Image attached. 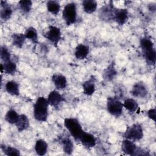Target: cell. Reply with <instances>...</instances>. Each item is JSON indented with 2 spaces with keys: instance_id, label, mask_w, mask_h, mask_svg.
I'll return each instance as SVG.
<instances>
[{
  "instance_id": "obj_1",
  "label": "cell",
  "mask_w": 156,
  "mask_h": 156,
  "mask_svg": "<svg viewBox=\"0 0 156 156\" xmlns=\"http://www.w3.org/2000/svg\"><path fill=\"white\" fill-rule=\"evenodd\" d=\"M49 103L46 98L40 96L37 98L34 105V117L40 122H45L48 117Z\"/></svg>"
},
{
  "instance_id": "obj_2",
  "label": "cell",
  "mask_w": 156,
  "mask_h": 156,
  "mask_svg": "<svg viewBox=\"0 0 156 156\" xmlns=\"http://www.w3.org/2000/svg\"><path fill=\"white\" fill-rule=\"evenodd\" d=\"M64 126L69 132L71 136L76 141H79L84 130L79 121L76 118H66L64 119Z\"/></svg>"
},
{
  "instance_id": "obj_3",
  "label": "cell",
  "mask_w": 156,
  "mask_h": 156,
  "mask_svg": "<svg viewBox=\"0 0 156 156\" xmlns=\"http://www.w3.org/2000/svg\"><path fill=\"white\" fill-rule=\"evenodd\" d=\"M143 129L142 126L139 123H135L127 127L122 136L125 139L130 140L132 141H138L143 137Z\"/></svg>"
},
{
  "instance_id": "obj_4",
  "label": "cell",
  "mask_w": 156,
  "mask_h": 156,
  "mask_svg": "<svg viewBox=\"0 0 156 156\" xmlns=\"http://www.w3.org/2000/svg\"><path fill=\"white\" fill-rule=\"evenodd\" d=\"M62 18L67 26H70L76 23L77 20V7L74 2H69L65 5L62 11Z\"/></svg>"
},
{
  "instance_id": "obj_5",
  "label": "cell",
  "mask_w": 156,
  "mask_h": 156,
  "mask_svg": "<svg viewBox=\"0 0 156 156\" xmlns=\"http://www.w3.org/2000/svg\"><path fill=\"white\" fill-rule=\"evenodd\" d=\"M123 103L116 97H109L107 101V110L112 116H120L123 111Z\"/></svg>"
},
{
  "instance_id": "obj_6",
  "label": "cell",
  "mask_w": 156,
  "mask_h": 156,
  "mask_svg": "<svg viewBox=\"0 0 156 156\" xmlns=\"http://www.w3.org/2000/svg\"><path fill=\"white\" fill-rule=\"evenodd\" d=\"M45 37L54 45L57 47V45L62 39V32L60 29L57 26L50 25L46 33Z\"/></svg>"
},
{
  "instance_id": "obj_7",
  "label": "cell",
  "mask_w": 156,
  "mask_h": 156,
  "mask_svg": "<svg viewBox=\"0 0 156 156\" xmlns=\"http://www.w3.org/2000/svg\"><path fill=\"white\" fill-rule=\"evenodd\" d=\"M131 94L135 98H144L147 96L148 90L147 86L143 82H136L130 90Z\"/></svg>"
},
{
  "instance_id": "obj_8",
  "label": "cell",
  "mask_w": 156,
  "mask_h": 156,
  "mask_svg": "<svg viewBox=\"0 0 156 156\" xmlns=\"http://www.w3.org/2000/svg\"><path fill=\"white\" fill-rule=\"evenodd\" d=\"M129 18V12L127 9H116L114 12L113 20L119 25L124 24Z\"/></svg>"
},
{
  "instance_id": "obj_9",
  "label": "cell",
  "mask_w": 156,
  "mask_h": 156,
  "mask_svg": "<svg viewBox=\"0 0 156 156\" xmlns=\"http://www.w3.org/2000/svg\"><path fill=\"white\" fill-rule=\"evenodd\" d=\"M115 7L113 4H107L102 7L99 10V16L102 20H113Z\"/></svg>"
},
{
  "instance_id": "obj_10",
  "label": "cell",
  "mask_w": 156,
  "mask_h": 156,
  "mask_svg": "<svg viewBox=\"0 0 156 156\" xmlns=\"http://www.w3.org/2000/svg\"><path fill=\"white\" fill-rule=\"evenodd\" d=\"M79 141L87 149L92 148L96 144V139L95 136L93 134L85 131H84L82 133L81 137L80 138Z\"/></svg>"
},
{
  "instance_id": "obj_11",
  "label": "cell",
  "mask_w": 156,
  "mask_h": 156,
  "mask_svg": "<svg viewBox=\"0 0 156 156\" xmlns=\"http://www.w3.org/2000/svg\"><path fill=\"white\" fill-rule=\"evenodd\" d=\"M46 99L49 104L54 107H57L63 101L62 95L55 90L51 91L49 93Z\"/></svg>"
},
{
  "instance_id": "obj_12",
  "label": "cell",
  "mask_w": 156,
  "mask_h": 156,
  "mask_svg": "<svg viewBox=\"0 0 156 156\" xmlns=\"http://www.w3.org/2000/svg\"><path fill=\"white\" fill-rule=\"evenodd\" d=\"M52 82L58 90L65 89L67 86V80L65 76L62 74H54L52 76Z\"/></svg>"
},
{
  "instance_id": "obj_13",
  "label": "cell",
  "mask_w": 156,
  "mask_h": 156,
  "mask_svg": "<svg viewBox=\"0 0 156 156\" xmlns=\"http://www.w3.org/2000/svg\"><path fill=\"white\" fill-rule=\"evenodd\" d=\"M0 5H1V10H0L1 19L4 21L9 20L12 15V13H13L12 9L11 8L10 5L7 3V2L5 1H1Z\"/></svg>"
},
{
  "instance_id": "obj_14",
  "label": "cell",
  "mask_w": 156,
  "mask_h": 156,
  "mask_svg": "<svg viewBox=\"0 0 156 156\" xmlns=\"http://www.w3.org/2000/svg\"><path fill=\"white\" fill-rule=\"evenodd\" d=\"M137 146L134 141H132L128 139H125L121 143V151L126 154L133 155L137 149Z\"/></svg>"
},
{
  "instance_id": "obj_15",
  "label": "cell",
  "mask_w": 156,
  "mask_h": 156,
  "mask_svg": "<svg viewBox=\"0 0 156 156\" xmlns=\"http://www.w3.org/2000/svg\"><path fill=\"white\" fill-rule=\"evenodd\" d=\"M64 152L68 155H71L74 150V144L72 140L67 136H62L59 138Z\"/></svg>"
},
{
  "instance_id": "obj_16",
  "label": "cell",
  "mask_w": 156,
  "mask_h": 156,
  "mask_svg": "<svg viewBox=\"0 0 156 156\" xmlns=\"http://www.w3.org/2000/svg\"><path fill=\"white\" fill-rule=\"evenodd\" d=\"M83 92L87 96H91L96 91L95 79L92 76L82 83Z\"/></svg>"
},
{
  "instance_id": "obj_17",
  "label": "cell",
  "mask_w": 156,
  "mask_h": 156,
  "mask_svg": "<svg viewBox=\"0 0 156 156\" xmlns=\"http://www.w3.org/2000/svg\"><path fill=\"white\" fill-rule=\"evenodd\" d=\"M90 52L89 47L85 44H79L75 48L74 55L77 59L83 60L87 58Z\"/></svg>"
},
{
  "instance_id": "obj_18",
  "label": "cell",
  "mask_w": 156,
  "mask_h": 156,
  "mask_svg": "<svg viewBox=\"0 0 156 156\" xmlns=\"http://www.w3.org/2000/svg\"><path fill=\"white\" fill-rule=\"evenodd\" d=\"M18 132H23L30 127V121L28 117L24 114L20 115L19 118L15 124Z\"/></svg>"
},
{
  "instance_id": "obj_19",
  "label": "cell",
  "mask_w": 156,
  "mask_h": 156,
  "mask_svg": "<svg viewBox=\"0 0 156 156\" xmlns=\"http://www.w3.org/2000/svg\"><path fill=\"white\" fill-rule=\"evenodd\" d=\"M5 91L10 95L18 96L20 95L19 84L15 80H9L5 85Z\"/></svg>"
},
{
  "instance_id": "obj_20",
  "label": "cell",
  "mask_w": 156,
  "mask_h": 156,
  "mask_svg": "<svg viewBox=\"0 0 156 156\" xmlns=\"http://www.w3.org/2000/svg\"><path fill=\"white\" fill-rule=\"evenodd\" d=\"M48 145L46 141L43 139H38L36 141L34 149L38 155H44L48 151Z\"/></svg>"
},
{
  "instance_id": "obj_21",
  "label": "cell",
  "mask_w": 156,
  "mask_h": 156,
  "mask_svg": "<svg viewBox=\"0 0 156 156\" xmlns=\"http://www.w3.org/2000/svg\"><path fill=\"white\" fill-rule=\"evenodd\" d=\"M82 5L85 13L91 14L96 10L98 3L94 0H84L82 2Z\"/></svg>"
},
{
  "instance_id": "obj_22",
  "label": "cell",
  "mask_w": 156,
  "mask_h": 156,
  "mask_svg": "<svg viewBox=\"0 0 156 156\" xmlns=\"http://www.w3.org/2000/svg\"><path fill=\"white\" fill-rule=\"evenodd\" d=\"M26 40L24 34L22 33H13L12 35V44L18 48H21Z\"/></svg>"
},
{
  "instance_id": "obj_23",
  "label": "cell",
  "mask_w": 156,
  "mask_h": 156,
  "mask_svg": "<svg viewBox=\"0 0 156 156\" xmlns=\"http://www.w3.org/2000/svg\"><path fill=\"white\" fill-rule=\"evenodd\" d=\"M123 107L130 113H135L138 111L139 105L138 102L133 98H127L125 99L123 103Z\"/></svg>"
},
{
  "instance_id": "obj_24",
  "label": "cell",
  "mask_w": 156,
  "mask_h": 156,
  "mask_svg": "<svg viewBox=\"0 0 156 156\" xmlns=\"http://www.w3.org/2000/svg\"><path fill=\"white\" fill-rule=\"evenodd\" d=\"M142 52L146 62L149 65L154 66L156 62V51L155 48H154L150 50Z\"/></svg>"
},
{
  "instance_id": "obj_25",
  "label": "cell",
  "mask_w": 156,
  "mask_h": 156,
  "mask_svg": "<svg viewBox=\"0 0 156 156\" xmlns=\"http://www.w3.org/2000/svg\"><path fill=\"white\" fill-rule=\"evenodd\" d=\"M25 37L26 39L30 40L32 43L36 44L38 43V35L36 29L34 27H28L25 32Z\"/></svg>"
},
{
  "instance_id": "obj_26",
  "label": "cell",
  "mask_w": 156,
  "mask_h": 156,
  "mask_svg": "<svg viewBox=\"0 0 156 156\" xmlns=\"http://www.w3.org/2000/svg\"><path fill=\"white\" fill-rule=\"evenodd\" d=\"M4 67V73L6 74L13 75L17 70V66L15 62L11 59L2 63Z\"/></svg>"
},
{
  "instance_id": "obj_27",
  "label": "cell",
  "mask_w": 156,
  "mask_h": 156,
  "mask_svg": "<svg viewBox=\"0 0 156 156\" xmlns=\"http://www.w3.org/2000/svg\"><path fill=\"white\" fill-rule=\"evenodd\" d=\"M19 116L20 115L16 110L14 109H10L7 112L4 116V119L9 124H15L19 118Z\"/></svg>"
},
{
  "instance_id": "obj_28",
  "label": "cell",
  "mask_w": 156,
  "mask_h": 156,
  "mask_svg": "<svg viewBox=\"0 0 156 156\" xmlns=\"http://www.w3.org/2000/svg\"><path fill=\"white\" fill-rule=\"evenodd\" d=\"M46 8L49 13L56 15L60 12V3L57 1H48L46 3Z\"/></svg>"
},
{
  "instance_id": "obj_29",
  "label": "cell",
  "mask_w": 156,
  "mask_h": 156,
  "mask_svg": "<svg viewBox=\"0 0 156 156\" xmlns=\"http://www.w3.org/2000/svg\"><path fill=\"white\" fill-rule=\"evenodd\" d=\"M117 74V71L113 63L110 64L104 71V77L105 79L110 81L112 80Z\"/></svg>"
},
{
  "instance_id": "obj_30",
  "label": "cell",
  "mask_w": 156,
  "mask_h": 156,
  "mask_svg": "<svg viewBox=\"0 0 156 156\" xmlns=\"http://www.w3.org/2000/svg\"><path fill=\"white\" fill-rule=\"evenodd\" d=\"M1 149L4 152V154L8 156H15V155H20V151L15 147H12L11 146H7L5 144H1Z\"/></svg>"
},
{
  "instance_id": "obj_31",
  "label": "cell",
  "mask_w": 156,
  "mask_h": 156,
  "mask_svg": "<svg viewBox=\"0 0 156 156\" xmlns=\"http://www.w3.org/2000/svg\"><path fill=\"white\" fill-rule=\"evenodd\" d=\"M140 46L142 50V52L150 50L154 48V43L150 38H147V37H144L140 39Z\"/></svg>"
},
{
  "instance_id": "obj_32",
  "label": "cell",
  "mask_w": 156,
  "mask_h": 156,
  "mask_svg": "<svg viewBox=\"0 0 156 156\" xmlns=\"http://www.w3.org/2000/svg\"><path fill=\"white\" fill-rule=\"evenodd\" d=\"M18 5L20 10L25 14L29 13L32 8V2L30 0L20 1Z\"/></svg>"
},
{
  "instance_id": "obj_33",
  "label": "cell",
  "mask_w": 156,
  "mask_h": 156,
  "mask_svg": "<svg viewBox=\"0 0 156 156\" xmlns=\"http://www.w3.org/2000/svg\"><path fill=\"white\" fill-rule=\"evenodd\" d=\"M0 57L3 62L11 59L10 52L5 46H1L0 49Z\"/></svg>"
},
{
  "instance_id": "obj_34",
  "label": "cell",
  "mask_w": 156,
  "mask_h": 156,
  "mask_svg": "<svg viewBox=\"0 0 156 156\" xmlns=\"http://www.w3.org/2000/svg\"><path fill=\"white\" fill-rule=\"evenodd\" d=\"M147 117L150 119L152 120L154 122H155V120H156V110H155V108H150L147 112Z\"/></svg>"
}]
</instances>
